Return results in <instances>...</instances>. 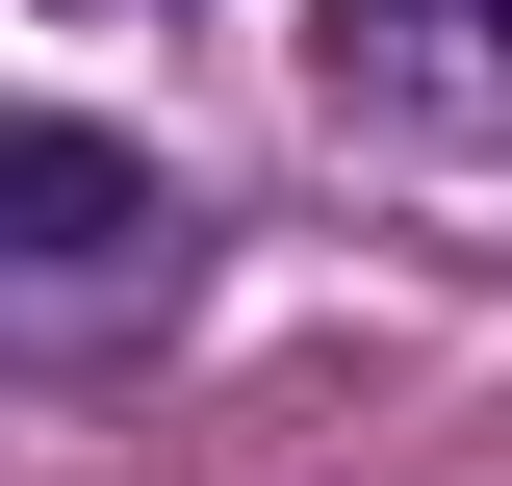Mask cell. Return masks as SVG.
Listing matches in <instances>:
<instances>
[{"instance_id":"1","label":"cell","mask_w":512,"mask_h":486,"mask_svg":"<svg viewBox=\"0 0 512 486\" xmlns=\"http://www.w3.org/2000/svg\"><path fill=\"white\" fill-rule=\"evenodd\" d=\"M205 282V205L77 103H0V359H128Z\"/></svg>"},{"instance_id":"2","label":"cell","mask_w":512,"mask_h":486,"mask_svg":"<svg viewBox=\"0 0 512 486\" xmlns=\"http://www.w3.org/2000/svg\"><path fill=\"white\" fill-rule=\"evenodd\" d=\"M308 103L410 180H512V0H308Z\"/></svg>"}]
</instances>
